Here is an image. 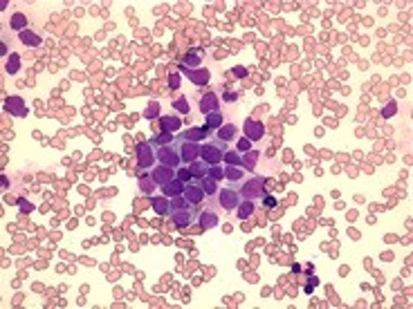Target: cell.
I'll return each mask as SVG.
<instances>
[{
  "instance_id": "1",
  "label": "cell",
  "mask_w": 413,
  "mask_h": 309,
  "mask_svg": "<svg viewBox=\"0 0 413 309\" xmlns=\"http://www.w3.org/2000/svg\"><path fill=\"white\" fill-rule=\"evenodd\" d=\"M265 186H267V179L265 177H260V175H249V177H245L240 184H238V191H240L242 200L260 202L265 195H267Z\"/></svg>"
},
{
  "instance_id": "2",
  "label": "cell",
  "mask_w": 413,
  "mask_h": 309,
  "mask_svg": "<svg viewBox=\"0 0 413 309\" xmlns=\"http://www.w3.org/2000/svg\"><path fill=\"white\" fill-rule=\"evenodd\" d=\"M227 150H229V143H224L222 139H218V137L206 139L205 143H200V159L206 161L209 166H215L222 161Z\"/></svg>"
},
{
  "instance_id": "3",
  "label": "cell",
  "mask_w": 413,
  "mask_h": 309,
  "mask_svg": "<svg viewBox=\"0 0 413 309\" xmlns=\"http://www.w3.org/2000/svg\"><path fill=\"white\" fill-rule=\"evenodd\" d=\"M198 215H200V208H198V204L184 202V204L180 206L178 210H173V213H171V222H173L178 228H187V226H191V224L198 222Z\"/></svg>"
},
{
  "instance_id": "4",
  "label": "cell",
  "mask_w": 413,
  "mask_h": 309,
  "mask_svg": "<svg viewBox=\"0 0 413 309\" xmlns=\"http://www.w3.org/2000/svg\"><path fill=\"white\" fill-rule=\"evenodd\" d=\"M215 202H218L220 208L224 210H236V206L242 202V195L238 191V186H224V188H218V195H215Z\"/></svg>"
},
{
  "instance_id": "5",
  "label": "cell",
  "mask_w": 413,
  "mask_h": 309,
  "mask_svg": "<svg viewBox=\"0 0 413 309\" xmlns=\"http://www.w3.org/2000/svg\"><path fill=\"white\" fill-rule=\"evenodd\" d=\"M157 148L151 146V141H139L137 146H135V159H137V166L142 170H148L155 166L157 161Z\"/></svg>"
},
{
  "instance_id": "6",
  "label": "cell",
  "mask_w": 413,
  "mask_h": 309,
  "mask_svg": "<svg viewBox=\"0 0 413 309\" xmlns=\"http://www.w3.org/2000/svg\"><path fill=\"white\" fill-rule=\"evenodd\" d=\"M155 155H157V164L171 166V168H178V166H182V159H180V152H178V146H175V143H166V146H160Z\"/></svg>"
},
{
  "instance_id": "7",
  "label": "cell",
  "mask_w": 413,
  "mask_h": 309,
  "mask_svg": "<svg viewBox=\"0 0 413 309\" xmlns=\"http://www.w3.org/2000/svg\"><path fill=\"white\" fill-rule=\"evenodd\" d=\"M175 146H178V152H180V159L182 164H193L196 159H200V143H193V141H182V139L175 137Z\"/></svg>"
},
{
  "instance_id": "8",
  "label": "cell",
  "mask_w": 413,
  "mask_h": 309,
  "mask_svg": "<svg viewBox=\"0 0 413 309\" xmlns=\"http://www.w3.org/2000/svg\"><path fill=\"white\" fill-rule=\"evenodd\" d=\"M182 197L187 202H191V204H198L200 206L202 204V200H205V191H202V186H200V182L198 179H191V182H187L184 184V193H182Z\"/></svg>"
},
{
  "instance_id": "9",
  "label": "cell",
  "mask_w": 413,
  "mask_h": 309,
  "mask_svg": "<svg viewBox=\"0 0 413 309\" xmlns=\"http://www.w3.org/2000/svg\"><path fill=\"white\" fill-rule=\"evenodd\" d=\"M148 175L153 177V182H155L157 186H166L169 182L175 179V168L164 166V164H157V166H153V173H148Z\"/></svg>"
},
{
  "instance_id": "10",
  "label": "cell",
  "mask_w": 413,
  "mask_h": 309,
  "mask_svg": "<svg viewBox=\"0 0 413 309\" xmlns=\"http://www.w3.org/2000/svg\"><path fill=\"white\" fill-rule=\"evenodd\" d=\"M206 137H213V132H211L209 128H189V130H182V132L178 134V139H182V141H193V143H202L206 141Z\"/></svg>"
},
{
  "instance_id": "11",
  "label": "cell",
  "mask_w": 413,
  "mask_h": 309,
  "mask_svg": "<svg viewBox=\"0 0 413 309\" xmlns=\"http://www.w3.org/2000/svg\"><path fill=\"white\" fill-rule=\"evenodd\" d=\"M220 224V215L215 208H211V206H206V208H200V215H198V226L200 228H215Z\"/></svg>"
},
{
  "instance_id": "12",
  "label": "cell",
  "mask_w": 413,
  "mask_h": 309,
  "mask_svg": "<svg viewBox=\"0 0 413 309\" xmlns=\"http://www.w3.org/2000/svg\"><path fill=\"white\" fill-rule=\"evenodd\" d=\"M180 72H182L184 76H189V81H191L193 85H198V88L206 85V83H209V79H211V72L206 70V67H198V70H187V67L180 65Z\"/></svg>"
},
{
  "instance_id": "13",
  "label": "cell",
  "mask_w": 413,
  "mask_h": 309,
  "mask_svg": "<svg viewBox=\"0 0 413 309\" xmlns=\"http://www.w3.org/2000/svg\"><path fill=\"white\" fill-rule=\"evenodd\" d=\"M202 114H211V112H220V99L215 92H205L200 94V103H198Z\"/></svg>"
},
{
  "instance_id": "14",
  "label": "cell",
  "mask_w": 413,
  "mask_h": 309,
  "mask_svg": "<svg viewBox=\"0 0 413 309\" xmlns=\"http://www.w3.org/2000/svg\"><path fill=\"white\" fill-rule=\"evenodd\" d=\"M202 58H205V49H202V47H193V49H189V52L182 56L180 65L187 67V70H198V67L202 65Z\"/></svg>"
},
{
  "instance_id": "15",
  "label": "cell",
  "mask_w": 413,
  "mask_h": 309,
  "mask_svg": "<svg viewBox=\"0 0 413 309\" xmlns=\"http://www.w3.org/2000/svg\"><path fill=\"white\" fill-rule=\"evenodd\" d=\"M242 128H245V137L249 139L251 143L260 141V137H265V125L260 123V121H256V119H245Z\"/></svg>"
},
{
  "instance_id": "16",
  "label": "cell",
  "mask_w": 413,
  "mask_h": 309,
  "mask_svg": "<svg viewBox=\"0 0 413 309\" xmlns=\"http://www.w3.org/2000/svg\"><path fill=\"white\" fill-rule=\"evenodd\" d=\"M4 110L13 116H25L27 114V105L20 97H7L4 99Z\"/></svg>"
},
{
  "instance_id": "17",
  "label": "cell",
  "mask_w": 413,
  "mask_h": 309,
  "mask_svg": "<svg viewBox=\"0 0 413 309\" xmlns=\"http://www.w3.org/2000/svg\"><path fill=\"white\" fill-rule=\"evenodd\" d=\"M213 137L222 139L224 143L236 141V137H238V125H233V123H222V125H220V128L213 132Z\"/></svg>"
},
{
  "instance_id": "18",
  "label": "cell",
  "mask_w": 413,
  "mask_h": 309,
  "mask_svg": "<svg viewBox=\"0 0 413 309\" xmlns=\"http://www.w3.org/2000/svg\"><path fill=\"white\" fill-rule=\"evenodd\" d=\"M245 177H247V170L242 166H224V179H229L233 186H238Z\"/></svg>"
},
{
  "instance_id": "19",
  "label": "cell",
  "mask_w": 413,
  "mask_h": 309,
  "mask_svg": "<svg viewBox=\"0 0 413 309\" xmlns=\"http://www.w3.org/2000/svg\"><path fill=\"white\" fill-rule=\"evenodd\" d=\"M160 128H162V132H178V130L182 128V119L175 114L160 116Z\"/></svg>"
},
{
  "instance_id": "20",
  "label": "cell",
  "mask_w": 413,
  "mask_h": 309,
  "mask_svg": "<svg viewBox=\"0 0 413 309\" xmlns=\"http://www.w3.org/2000/svg\"><path fill=\"white\" fill-rule=\"evenodd\" d=\"M151 204H153V210H155L157 215H171L173 210H171V197H153L151 200Z\"/></svg>"
},
{
  "instance_id": "21",
  "label": "cell",
  "mask_w": 413,
  "mask_h": 309,
  "mask_svg": "<svg viewBox=\"0 0 413 309\" xmlns=\"http://www.w3.org/2000/svg\"><path fill=\"white\" fill-rule=\"evenodd\" d=\"M18 38H20V43H22V45H27V47H38V45L43 43V38H40V36L36 34L34 29H25V31H20V34H18Z\"/></svg>"
},
{
  "instance_id": "22",
  "label": "cell",
  "mask_w": 413,
  "mask_h": 309,
  "mask_svg": "<svg viewBox=\"0 0 413 309\" xmlns=\"http://www.w3.org/2000/svg\"><path fill=\"white\" fill-rule=\"evenodd\" d=\"M162 193H164V197H178L184 193V182H180L178 177L173 179V182H169L166 186H162Z\"/></svg>"
},
{
  "instance_id": "23",
  "label": "cell",
  "mask_w": 413,
  "mask_h": 309,
  "mask_svg": "<svg viewBox=\"0 0 413 309\" xmlns=\"http://www.w3.org/2000/svg\"><path fill=\"white\" fill-rule=\"evenodd\" d=\"M254 208H256V202H249V200H242L240 204L236 206V217L238 219H247L254 215Z\"/></svg>"
},
{
  "instance_id": "24",
  "label": "cell",
  "mask_w": 413,
  "mask_h": 309,
  "mask_svg": "<svg viewBox=\"0 0 413 309\" xmlns=\"http://www.w3.org/2000/svg\"><path fill=\"white\" fill-rule=\"evenodd\" d=\"M198 182H200V186H202V191H205V195L206 197H215L218 195V182H215V179H211L209 175H205V177L202 179H198Z\"/></svg>"
},
{
  "instance_id": "25",
  "label": "cell",
  "mask_w": 413,
  "mask_h": 309,
  "mask_svg": "<svg viewBox=\"0 0 413 309\" xmlns=\"http://www.w3.org/2000/svg\"><path fill=\"white\" fill-rule=\"evenodd\" d=\"M189 170H191L193 179H202L205 175H209V164L202 159H196L193 164H189Z\"/></svg>"
},
{
  "instance_id": "26",
  "label": "cell",
  "mask_w": 413,
  "mask_h": 309,
  "mask_svg": "<svg viewBox=\"0 0 413 309\" xmlns=\"http://www.w3.org/2000/svg\"><path fill=\"white\" fill-rule=\"evenodd\" d=\"M222 123H224L222 112H211V114H206V119H205V128H209L211 132H215Z\"/></svg>"
},
{
  "instance_id": "27",
  "label": "cell",
  "mask_w": 413,
  "mask_h": 309,
  "mask_svg": "<svg viewBox=\"0 0 413 309\" xmlns=\"http://www.w3.org/2000/svg\"><path fill=\"white\" fill-rule=\"evenodd\" d=\"M260 152L258 150H247L245 155H242V168L247 170V173H251V170L256 168V161H258Z\"/></svg>"
},
{
  "instance_id": "28",
  "label": "cell",
  "mask_w": 413,
  "mask_h": 309,
  "mask_svg": "<svg viewBox=\"0 0 413 309\" xmlns=\"http://www.w3.org/2000/svg\"><path fill=\"white\" fill-rule=\"evenodd\" d=\"M9 25H11V29H16L18 34H20V31L27 29V16H25V13H20V11H16L11 16V20H9Z\"/></svg>"
},
{
  "instance_id": "29",
  "label": "cell",
  "mask_w": 413,
  "mask_h": 309,
  "mask_svg": "<svg viewBox=\"0 0 413 309\" xmlns=\"http://www.w3.org/2000/svg\"><path fill=\"white\" fill-rule=\"evenodd\" d=\"M173 141H175L173 132H160L157 137L151 139V146L153 148H160V146H166V143H173Z\"/></svg>"
},
{
  "instance_id": "30",
  "label": "cell",
  "mask_w": 413,
  "mask_h": 309,
  "mask_svg": "<svg viewBox=\"0 0 413 309\" xmlns=\"http://www.w3.org/2000/svg\"><path fill=\"white\" fill-rule=\"evenodd\" d=\"M222 159H224V164H227V166H242V155L238 150H231V148L224 152Z\"/></svg>"
},
{
  "instance_id": "31",
  "label": "cell",
  "mask_w": 413,
  "mask_h": 309,
  "mask_svg": "<svg viewBox=\"0 0 413 309\" xmlns=\"http://www.w3.org/2000/svg\"><path fill=\"white\" fill-rule=\"evenodd\" d=\"M18 70H20V56H18V54H9L4 72H7V74H16Z\"/></svg>"
},
{
  "instance_id": "32",
  "label": "cell",
  "mask_w": 413,
  "mask_h": 309,
  "mask_svg": "<svg viewBox=\"0 0 413 309\" xmlns=\"http://www.w3.org/2000/svg\"><path fill=\"white\" fill-rule=\"evenodd\" d=\"M153 186H155V182H153L151 175H142V177H139V191H142V193L151 195V193H153Z\"/></svg>"
},
{
  "instance_id": "33",
  "label": "cell",
  "mask_w": 413,
  "mask_h": 309,
  "mask_svg": "<svg viewBox=\"0 0 413 309\" xmlns=\"http://www.w3.org/2000/svg\"><path fill=\"white\" fill-rule=\"evenodd\" d=\"M175 177L180 179V182H191L193 179V175H191V170H189V166L187 164H182V166H178V168H175Z\"/></svg>"
},
{
  "instance_id": "34",
  "label": "cell",
  "mask_w": 413,
  "mask_h": 309,
  "mask_svg": "<svg viewBox=\"0 0 413 309\" xmlns=\"http://www.w3.org/2000/svg\"><path fill=\"white\" fill-rule=\"evenodd\" d=\"M209 177H211V179H215V182H222V179H224V168H222L220 164L209 166Z\"/></svg>"
},
{
  "instance_id": "35",
  "label": "cell",
  "mask_w": 413,
  "mask_h": 309,
  "mask_svg": "<svg viewBox=\"0 0 413 309\" xmlns=\"http://www.w3.org/2000/svg\"><path fill=\"white\" fill-rule=\"evenodd\" d=\"M173 107L178 112H182V114H189V112H191V107H189V101L184 97H180L178 101H173Z\"/></svg>"
},
{
  "instance_id": "36",
  "label": "cell",
  "mask_w": 413,
  "mask_h": 309,
  "mask_svg": "<svg viewBox=\"0 0 413 309\" xmlns=\"http://www.w3.org/2000/svg\"><path fill=\"white\" fill-rule=\"evenodd\" d=\"M236 150L240 152V155H242V152H247V150H251V141H249V139H247V137H245V139L240 137V139H238V141H236Z\"/></svg>"
},
{
  "instance_id": "37",
  "label": "cell",
  "mask_w": 413,
  "mask_h": 309,
  "mask_svg": "<svg viewBox=\"0 0 413 309\" xmlns=\"http://www.w3.org/2000/svg\"><path fill=\"white\" fill-rule=\"evenodd\" d=\"M157 112H160V103L151 101V103H148V107H146V116H148V119H151V116H157Z\"/></svg>"
},
{
  "instance_id": "38",
  "label": "cell",
  "mask_w": 413,
  "mask_h": 309,
  "mask_svg": "<svg viewBox=\"0 0 413 309\" xmlns=\"http://www.w3.org/2000/svg\"><path fill=\"white\" fill-rule=\"evenodd\" d=\"M169 88H171V90H178V88H180V74H178V72L169 74Z\"/></svg>"
},
{
  "instance_id": "39",
  "label": "cell",
  "mask_w": 413,
  "mask_h": 309,
  "mask_svg": "<svg viewBox=\"0 0 413 309\" xmlns=\"http://www.w3.org/2000/svg\"><path fill=\"white\" fill-rule=\"evenodd\" d=\"M260 202H263L265 208H276V197H272V195H265Z\"/></svg>"
},
{
  "instance_id": "40",
  "label": "cell",
  "mask_w": 413,
  "mask_h": 309,
  "mask_svg": "<svg viewBox=\"0 0 413 309\" xmlns=\"http://www.w3.org/2000/svg\"><path fill=\"white\" fill-rule=\"evenodd\" d=\"M184 202H187V200H184L182 195H178V197H171V210H178L180 206L184 204Z\"/></svg>"
},
{
  "instance_id": "41",
  "label": "cell",
  "mask_w": 413,
  "mask_h": 309,
  "mask_svg": "<svg viewBox=\"0 0 413 309\" xmlns=\"http://www.w3.org/2000/svg\"><path fill=\"white\" fill-rule=\"evenodd\" d=\"M395 110H398V103H395V101H391L389 105H386L384 110H382V114H384V116H393V114H395Z\"/></svg>"
},
{
  "instance_id": "42",
  "label": "cell",
  "mask_w": 413,
  "mask_h": 309,
  "mask_svg": "<svg viewBox=\"0 0 413 309\" xmlns=\"http://www.w3.org/2000/svg\"><path fill=\"white\" fill-rule=\"evenodd\" d=\"M222 97H224V101L231 103V101H236V99H238V92H236V90H224Z\"/></svg>"
},
{
  "instance_id": "43",
  "label": "cell",
  "mask_w": 413,
  "mask_h": 309,
  "mask_svg": "<svg viewBox=\"0 0 413 309\" xmlns=\"http://www.w3.org/2000/svg\"><path fill=\"white\" fill-rule=\"evenodd\" d=\"M231 74H233V76H238V79H245V76H247V70H245L242 65H236V67L231 70Z\"/></svg>"
},
{
  "instance_id": "44",
  "label": "cell",
  "mask_w": 413,
  "mask_h": 309,
  "mask_svg": "<svg viewBox=\"0 0 413 309\" xmlns=\"http://www.w3.org/2000/svg\"><path fill=\"white\" fill-rule=\"evenodd\" d=\"M18 206H20V210H22V213H29V210L34 208V206H31L27 200H18Z\"/></svg>"
},
{
  "instance_id": "45",
  "label": "cell",
  "mask_w": 413,
  "mask_h": 309,
  "mask_svg": "<svg viewBox=\"0 0 413 309\" xmlns=\"http://www.w3.org/2000/svg\"><path fill=\"white\" fill-rule=\"evenodd\" d=\"M0 54H2V56H7V45H4V43L0 45Z\"/></svg>"
}]
</instances>
